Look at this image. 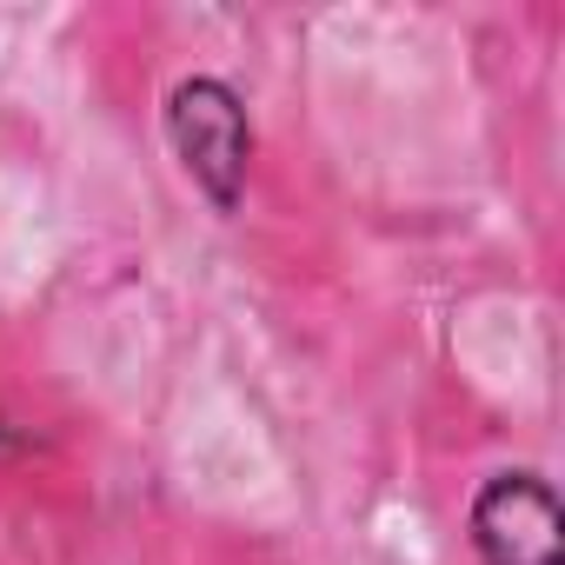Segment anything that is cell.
I'll return each mask as SVG.
<instances>
[{"label": "cell", "mask_w": 565, "mask_h": 565, "mask_svg": "<svg viewBox=\"0 0 565 565\" xmlns=\"http://www.w3.org/2000/svg\"><path fill=\"white\" fill-rule=\"evenodd\" d=\"M160 134L193 193L213 213H239L246 173H253V114L233 81L220 74H180L160 100Z\"/></svg>", "instance_id": "6da1fadb"}, {"label": "cell", "mask_w": 565, "mask_h": 565, "mask_svg": "<svg viewBox=\"0 0 565 565\" xmlns=\"http://www.w3.org/2000/svg\"><path fill=\"white\" fill-rule=\"evenodd\" d=\"M466 539L479 565H565V505L545 472L505 466L472 492Z\"/></svg>", "instance_id": "7a4b0ae2"}]
</instances>
